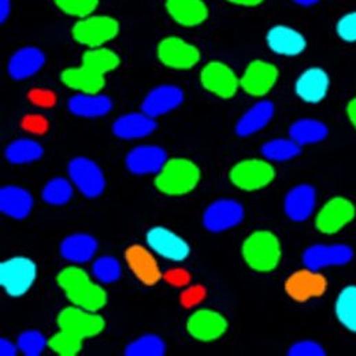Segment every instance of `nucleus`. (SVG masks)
Listing matches in <instances>:
<instances>
[{
  "mask_svg": "<svg viewBox=\"0 0 356 356\" xmlns=\"http://www.w3.org/2000/svg\"><path fill=\"white\" fill-rule=\"evenodd\" d=\"M73 196V186L65 178L51 179L43 189V199L48 204L62 206L66 204Z\"/></svg>",
  "mask_w": 356,
  "mask_h": 356,
  "instance_id": "nucleus-38",
  "label": "nucleus"
},
{
  "mask_svg": "<svg viewBox=\"0 0 356 356\" xmlns=\"http://www.w3.org/2000/svg\"><path fill=\"white\" fill-rule=\"evenodd\" d=\"M33 207L32 195L19 186H4L0 191V210L3 214L14 218H26Z\"/></svg>",
  "mask_w": 356,
  "mask_h": 356,
  "instance_id": "nucleus-24",
  "label": "nucleus"
},
{
  "mask_svg": "<svg viewBox=\"0 0 356 356\" xmlns=\"http://www.w3.org/2000/svg\"><path fill=\"white\" fill-rule=\"evenodd\" d=\"M0 355H17V347H15L11 341H8V340H6V339H1V340H0Z\"/></svg>",
  "mask_w": 356,
  "mask_h": 356,
  "instance_id": "nucleus-47",
  "label": "nucleus"
},
{
  "mask_svg": "<svg viewBox=\"0 0 356 356\" xmlns=\"http://www.w3.org/2000/svg\"><path fill=\"white\" fill-rule=\"evenodd\" d=\"M156 129V122L152 117L144 113H132L120 117L114 125L113 132L124 140L143 138L154 134Z\"/></svg>",
  "mask_w": 356,
  "mask_h": 356,
  "instance_id": "nucleus-27",
  "label": "nucleus"
},
{
  "mask_svg": "<svg viewBox=\"0 0 356 356\" xmlns=\"http://www.w3.org/2000/svg\"><path fill=\"white\" fill-rule=\"evenodd\" d=\"M296 4H300V6H303V7H310V6H314V4H316L319 0H293Z\"/></svg>",
  "mask_w": 356,
  "mask_h": 356,
  "instance_id": "nucleus-51",
  "label": "nucleus"
},
{
  "mask_svg": "<svg viewBox=\"0 0 356 356\" xmlns=\"http://www.w3.org/2000/svg\"><path fill=\"white\" fill-rule=\"evenodd\" d=\"M38 274V267L33 261L17 257L0 265V284L4 291L13 296H24L33 285Z\"/></svg>",
  "mask_w": 356,
  "mask_h": 356,
  "instance_id": "nucleus-5",
  "label": "nucleus"
},
{
  "mask_svg": "<svg viewBox=\"0 0 356 356\" xmlns=\"http://www.w3.org/2000/svg\"><path fill=\"white\" fill-rule=\"evenodd\" d=\"M60 11L70 17L86 18L93 14L100 0H54Z\"/></svg>",
  "mask_w": 356,
  "mask_h": 356,
  "instance_id": "nucleus-41",
  "label": "nucleus"
},
{
  "mask_svg": "<svg viewBox=\"0 0 356 356\" xmlns=\"http://www.w3.org/2000/svg\"><path fill=\"white\" fill-rule=\"evenodd\" d=\"M302 152L300 145L292 138L270 140L262 147V154L268 161L285 162L296 158Z\"/></svg>",
  "mask_w": 356,
  "mask_h": 356,
  "instance_id": "nucleus-36",
  "label": "nucleus"
},
{
  "mask_svg": "<svg viewBox=\"0 0 356 356\" xmlns=\"http://www.w3.org/2000/svg\"><path fill=\"white\" fill-rule=\"evenodd\" d=\"M266 42L273 52L284 56L300 55L307 47V42L300 32L285 25L271 28L267 32Z\"/></svg>",
  "mask_w": 356,
  "mask_h": 356,
  "instance_id": "nucleus-20",
  "label": "nucleus"
},
{
  "mask_svg": "<svg viewBox=\"0 0 356 356\" xmlns=\"http://www.w3.org/2000/svg\"><path fill=\"white\" fill-rule=\"evenodd\" d=\"M69 176L80 192L89 199L103 193L106 179L102 169L88 158H76L69 163Z\"/></svg>",
  "mask_w": 356,
  "mask_h": 356,
  "instance_id": "nucleus-8",
  "label": "nucleus"
},
{
  "mask_svg": "<svg viewBox=\"0 0 356 356\" xmlns=\"http://www.w3.org/2000/svg\"><path fill=\"white\" fill-rule=\"evenodd\" d=\"M288 354L291 356H323L325 351L318 343L306 340L292 346Z\"/></svg>",
  "mask_w": 356,
  "mask_h": 356,
  "instance_id": "nucleus-44",
  "label": "nucleus"
},
{
  "mask_svg": "<svg viewBox=\"0 0 356 356\" xmlns=\"http://www.w3.org/2000/svg\"><path fill=\"white\" fill-rule=\"evenodd\" d=\"M165 354L166 344L155 334H145L134 340L125 350V355L128 356H163Z\"/></svg>",
  "mask_w": 356,
  "mask_h": 356,
  "instance_id": "nucleus-37",
  "label": "nucleus"
},
{
  "mask_svg": "<svg viewBox=\"0 0 356 356\" xmlns=\"http://www.w3.org/2000/svg\"><path fill=\"white\" fill-rule=\"evenodd\" d=\"M127 261L134 275L145 285H155L162 274L154 257L141 245H132L127 250Z\"/></svg>",
  "mask_w": 356,
  "mask_h": 356,
  "instance_id": "nucleus-26",
  "label": "nucleus"
},
{
  "mask_svg": "<svg viewBox=\"0 0 356 356\" xmlns=\"http://www.w3.org/2000/svg\"><path fill=\"white\" fill-rule=\"evenodd\" d=\"M206 295V291L202 288V286H192L189 289H186L184 293H182V298H181V302L182 305H185L186 307H191L193 305H197L199 302L203 300Z\"/></svg>",
  "mask_w": 356,
  "mask_h": 356,
  "instance_id": "nucleus-45",
  "label": "nucleus"
},
{
  "mask_svg": "<svg viewBox=\"0 0 356 356\" xmlns=\"http://www.w3.org/2000/svg\"><path fill=\"white\" fill-rule=\"evenodd\" d=\"M186 329L189 334L199 341H214L225 334L227 321L220 312L199 310L189 316Z\"/></svg>",
  "mask_w": 356,
  "mask_h": 356,
  "instance_id": "nucleus-16",
  "label": "nucleus"
},
{
  "mask_svg": "<svg viewBox=\"0 0 356 356\" xmlns=\"http://www.w3.org/2000/svg\"><path fill=\"white\" fill-rule=\"evenodd\" d=\"M165 277L172 285H176V286H184L189 282V274L181 268H175V270L168 271L165 274Z\"/></svg>",
  "mask_w": 356,
  "mask_h": 356,
  "instance_id": "nucleus-46",
  "label": "nucleus"
},
{
  "mask_svg": "<svg viewBox=\"0 0 356 356\" xmlns=\"http://www.w3.org/2000/svg\"><path fill=\"white\" fill-rule=\"evenodd\" d=\"M200 179L199 168L188 159L176 158L166 162L155 178V186L166 195L181 196L192 192Z\"/></svg>",
  "mask_w": 356,
  "mask_h": 356,
  "instance_id": "nucleus-2",
  "label": "nucleus"
},
{
  "mask_svg": "<svg viewBox=\"0 0 356 356\" xmlns=\"http://www.w3.org/2000/svg\"><path fill=\"white\" fill-rule=\"evenodd\" d=\"M200 81L204 89L222 99L233 97L240 87L236 73L222 62H210L202 70Z\"/></svg>",
  "mask_w": 356,
  "mask_h": 356,
  "instance_id": "nucleus-12",
  "label": "nucleus"
},
{
  "mask_svg": "<svg viewBox=\"0 0 356 356\" xmlns=\"http://www.w3.org/2000/svg\"><path fill=\"white\" fill-rule=\"evenodd\" d=\"M184 102V92L176 86H161L152 89L144 99L141 110L144 114L156 118L165 115Z\"/></svg>",
  "mask_w": 356,
  "mask_h": 356,
  "instance_id": "nucleus-19",
  "label": "nucleus"
},
{
  "mask_svg": "<svg viewBox=\"0 0 356 356\" xmlns=\"http://www.w3.org/2000/svg\"><path fill=\"white\" fill-rule=\"evenodd\" d=\"M275 177L270 163L259 159H248L237 163L230 170V181L243 191H258L267 186Z\"/></svg>",
  "mask_w": 356,
  "mask_h": 356,
  "instance_id": "nucleus-7",
  "label": "nucleus"
},
{
  "mask_svg": "<svg viewBox=\"0 0 356 356\" xmlns=\"http://www.w3.org/2000/svg\"><path fill=\"white\" fill-rule=\"evenodd\" d=\"M337 35L348 43L356 42V11L348 13L337 22Z\"/></svg>",
  "mask_w": 356,
  "mask_h": 356,
  "instance_id": "nucleus-43",
  "label": "nucleus"
},
{
  "mask_svg": "<svg viewBox=\"0 0 356 356\" xmlns=\"http://www.w3.org/2000/svg\"><path fill=\"white\" fill-rule=\"evenodd\" d=\"M147 243L152 251L175 262L186 259L191 252L189 244L182 237L162 226L149 229L147 233Z\"/></svg>",
  "mask_w": 356,
  "mask_h": 356,
  "instance_id": "nucleus-11",
  "label": "nucleus"
},
{
  "mask_svg": "<svg viewBox=\"0 0 356 356\" xmlns=\"http://www.w3.org/2000/svg\"><path fill=\"white\" fill-rule=\"evenodd\" d=\"M43 154V147L31 138L15 140L6 148V158L14 165H24L39 161Z\"/></svg>",
  "mask_w": 356,
  "mask_h": 356,
  "instance_id": "nucleus-32",
  "label": "nucleus"
},
{
  "mask_svg": "<svg viewBox=\"0 0 356 356\" xmlns=\"http://www.w3.org/2000/svg\"><path fill=\"white\" fill-rule=\"evenodd\" d=\"M274 115V104L268 100H262L252 106L237 122L236 134L248 137L262 131Z\"/></svg>",
  "mask_w": 356,
  "mask_h": 356,
  "instance_id": "nucleus-31",
  "label": "nucleus"
},
{
  "mask_svg": "<svg viewBox=\"0 0 356 356\" xmlns=\"http://www.w3.org/2000/svg\"><path fill=\"white\" fill-rule=\"evenodd\" d=\"M81 65L104 76L120 66V56L114 51L104 47L89 48L88 51H86L83 55Z\"/></svg>",
  "mask_w": 356,
  "mask_h": 356,
  "instance_id": "nucleus-33",
  "label": "nucleus"
},
{
  "mask_svg": "<svg viewBox=\"0 0 356 356\" xmlns=\"http://www.w3.org/2000/svg\"><path fill=\"white\" fill-rule=\"evenodd\" d=\"M285 289L292 299L306 302L323 295L326 291V280L316 271L307 268L292 274L285 284Z\"/></svg>",
  "mask_w": 356,
  "mask_h": 356,
  "instance_id": "nucleus-18",
  "label": "nucleus"
},
{
  "mask_svg": "<svg viewBox=\"0 0 356 356\" xmlns=\"http://www.w3.org/2000/svg\"><path fill=\"white\" fill-rule=\"evenodd\" d=\"M226 1L236 6H243V7H257L262 4L265 0H226Z\"/></svg>",
  "mask_w": 356,
  "mask_h": 356,
  "instance_id": "nucleus-49",
  "label": "nucleus"
},
{
  "mask_svg": "<svg viewBox=\"0 0 356 356\" xmlns=\"http://www.w3.org/2000/svg\"><path fill=\"white\" fill-rule=\"evenodd\" d=\"M244 209L238 202L222 199L214 202L204 213L203 223L214 233L229 230L243 221Z\"/></svg>",
  "mask_w": 356,
  "mask_h": 356,
  "instance_id": "nucleus-14",
  "label": "nucleus"
},
{
  "mask_svg": "<svg viewBox=\"0 0 356 356\" xmlns=\"http://www.w3.org/2000/svg\"><path fill=\"white\" fill-rule=\"evenodd\" d=\"M58 284L67 299L77 307L88 312H99L107 303L106 291L90 281L88 274L80 267H66L58 274Z\"/></svg>",
  "mask_w": 356,
  "mask_h": 356,
  "instance_id": "nucleus-1",
  "label": "nucleus"
},
{
  "mask_svg": "<svg viewBox=\"0 0 356 356\" xmlns=\"http://www.w3.org/2000/svg\"><path fill=\"white\" fill-rule=\"evenodd\" d=\"M44 63L43 51L35 47H25L11 56L8 62V73L14 80H26L42 70Z\"/></svg>",
  "mask_w": 356,
  "mask_h": 356,
  "instance_id": "nucleus-22",
  "label": "nucleus"
},
{
  "mask_svg": "<svg viewBox=\"0 0 356 356\" xmlns=\"http://www.w3.org/2000/svg\"><path fill=\"white\" fill-rule=\"evenodd\" d=\"M247 265L257 271H271L281 259V245L275 234L267 230L252 233L243 244Z\"/></svg>",
  "mask_w": 356,
  "mask_h": 356,
  "instance_id": "nucleus-3",
  "label": "nucleus"
},
{
  "mask_svg": "<svg viewBox=\"0 0 356 356\" xmlns=\"http://www.w3.org/2000/svg\"><path fill=\"white\" fill-rule=\"evenodd\" d=\"M329 76L325 70L319 67L307 69L296 81L298 96L307 103H319L325 99L329 90Z\"/></svg>",
  "mask_w": 356,
  "mask_h": 356,
  "instance_id": "nucleus-23",
  "label": "nucleus"
},
{
  "mask_svg": "<svg viewBox=\"0 0 356 356\" xmlns=\"http://www.w3.org/2000/svg\"><path fill=\"white\" fill-rule=\"evenodd\" d=\"M58 325L60 330H66L86 340L100 334L106 326V322L99 314L76 306L59 312Z\"/></svg>",
  "mask_w": 356,
  "mask_h": 356,
  "instance_id": "nucleus-6",
  "label": "nucleus"
},
{
  "mask_svg": "<svg viewBox=\"0 0 356 356\" xmlns=\"http://www.w3.org/2000/svg\"><path fill=\"white\" fill-rule=\"evenodd\" d=\"M336 315L341 325L356 333V285L344 288L336 302Z\"/></svg>",
  "mask_w": 356,
  "mask_h": 356,
  "instance_id": "nucleus-35",
  "label": "nucleus"
},
{
  "mask_svg": "<svg viewBox=\"0 0 356 356\" xmlns=\"http://www.w3.org/2000/svg\"><path fill=\"white\" fill-rule=\"evenodd\" d=\"M347 114H348V118H350L351 124L354 125V128L356 129V97L348 103V106H347Z\"/></svg>",
  "mask_w": 356,
  "mask_h": 356,
  "instance_id": "nucleus-50",
  "label": "nucleus"
},
{
  "mask_svg": "<svg viewBox=\"0 0 356 356\" xmlns=\"http://www.w3.org/2000/svg\"><path fill=\"white\" fill-rule=\"evenodd\" d=\"M315 189L312 185H298L285 197V213L295 222L306 221L315 207Z\"/></svg>",
  "mask_w": 356,
  "mask_h": 356,
  "instance_id": "nucleus-25",
  "label": "nucleus"
},
{
  "mask_svg": "<svg viewBox=\"0 0 356 356\" xmlns=\"http://www.w3.org/2000/svg\"><path fill=\"white\" fill-rule=\"evenodd\" d=\"M159 60L176 70L192 69L200 60V51L179 38H166L158 45Z\"/></svg>",
  "mask_w": 356,
  "mask_h": 356,
  "instance_id": "nucleus-9",
  "label": "nucleus"
},
{
  "mask_svg": "<svg viewBox=\"0 0 356 356\" xmlns=\"http://www.w3.org/2000/svg\"><path fill=\"white\" fill-rule=\"evenodd\" d=\"M49 348L60 356H76L83 348V339L60 330L48 340Z\"/></svg>",
  "mask_w": 356,
  "mask_h": 356,
  "instance_id": "nucleus-39",
  "label": "nucleus"
},
{
  "mask_svg": "<svg viewBox=\"0 0 356 356\" xmlns=\"http://www.w3.org/2000/svg\"><path fill=\"white\" fill-rule=\"evenodd\" d=\"M48 341L44 336L38 330H28L24 332L18 337V348L19 351L26 356H39L44 351Z\"/></svg>",
  "mask_w": 356,
  "mask_h": 356,
  "instance_id": "nucleus-42",
  "label": "nucleus"
},
{
  "mask_svg": "<svg viewBox=\"0 0 356 356\" xmlns=\"http://www.w3.org/2000/svg\"><path fill=\"white\" fill-rule=\"evenodd\" d=\"M169 15L181 26L193 28L209 18V7L203 0H166Z\"/></svg>",
  "mask_w": 356,
  "mask_h": 356,
  "instance_id": "nucleus-21",
  "label": "nucleus"
},
{
  "mask_svg": "<svg viewBox=\"0 0 356 356\" xmlns=\"http://www.w3.org/2000/svg\"><path fill=\"white\" fill-rule=\"evenodd\" d=\"M355 218V206L346 197H333L318 213L315 225L321 233L334 234Z\"/></svg>",
  "mask_w": 356,
  "mask_h": 356,
  "instance_id": "nucleus-10",
  "label": "nucleus"
},
{
  "mask_svg": "<svg viewBox=\"0 0 356 356\" xmlns=\"http://www.w3.org/2000/svg\"><path fill=\"white\" fill-rule=\"evenodd\" d=\"M121 265L115 258L102 257L93 264V275L103 284L115 282L121 277Z\"/></svg>",
  "mask_w": 356,
  "mask_h": 356,
  "instance_id": "nucleus-40",
  "label": "nucleus"
},
{
  "mask_svg": "<svg viewBox=\"0 0 356 356\" xmlns=\"http://www.w3.org/2000/svg\"><path fill=\"white\" fill-rule=\"evenodd\" d=\"M354 257V251L348 245H312L303 254L305 266L314 271L332 266L347 265Z\"/></svg>",
  "mask_w": 356,
  "mask_h": 356,
  "instance_id": "nucleus-15",
  "label": "nucleus"
},
{
  "mask_svg": "<svg viewBox=\"0 0 356 356\" xmlns=\"http://www.w3.org/2000/svg\"><path fill=\"white\" fill-rule=\"evenodd\" d=\"M327 134L326 125L316 120H299L289 129L291 138L299 145L319 143L326 138Z\"/></svg>",
  "mask_w": 356,
  "mask_h": 356,
  "instance_id": "nucleus-34",
  "label": "nucleus"
},
{
  "mask_svg": "<svg viewBox=\"0 0 356 356\" xmlns=\"http://www.w3.org/2000/svg\"><path fill=\"white\" fill-rule=\"evenodd\" d=\"M60 80L69 88L76 89L80 93H99L104 88V76L81 65L80 67H70L62 72Z\"/></svg>",
  "mask_w": 356,
  "mask_h": 356,
  "instance_id": "nucleus-29",
  "label": "nucleus"
},
{
  "mask_svg": "<svg viewBox=\"0 0 356 356\" xmlns=\"http://www.w3.org/2000/svg\"><path fill=\"white\" fill-rule=\"evenodd\" d=\"M11 13V0H0V21L1 24L10 17Z\"/></svg>",
  "mask_w": 356,
  "mask_h": 356,
  "instance_id": "nucleus-48",
  "label": "nucleus"
},
{
  "mask_svg": "<svg viewBox=\"0 0 356 356\" xmlns=\"http://www.w3.org/2000/svg\"><path fill=\"white\" fill-rule=\"evenodd\" d=\"M120 33V24L108 15H89L79 19L73 26V38L77 43L89 48L103 47Z\"/></svg>",
  "mask_w": 356,
  "mask_h": 356,
  "instance_id": "nucleus-4",
  "label": "nucleus"
},
{
  "mask_svg": "<svg viewBox=\"0 0 356 356\" xmlns=\"http://www.w3.org/2000/svg\"><path fill=\"white\" fill-rule=\"evenodd\" d=\"M97 251V241L89 234H73L66 237L60 244V255L74 264H86Z\"/></svg>",
  "mask_w": 356,
  "mask_h": 356,
  "instance_id": "nucleus-30",
  "label": "nucleus"
},
{
  "mask_svg": "<svg viewBox=\"0 0 356 356\" xmlns=\"http://www.w3.org/2000/svg\"><path fill=\"white\" fill-rule=\"evenodd\" d=\"M168 162V154L163 148L155 145H140L127 156V168L137 176L158 175Z\"/></svg>",
  "mask_w": 356,
  "mask_h": 356,
  "instance_id": "nucleus-17",
  "label": "nucleus"
},
{
  "mask_svg": "<svg viewBox=\"0 0 356 356\" xmlns=\"http://www.w3.org/2000/svg\"><path fill=\"white\" fill-rule=\"evenodd\" d=\"M278 80V70L274 65L265 60H254L245 69L240 87L251 96H265Z\"/></svg>",
  "mask_w": 356,
  "mask_h": 356,
  "instance_id": "nucleus-13",
  "label": "nucleus"
},
{
  "mask_svg": "<svg viewBox=\"0 0 356 356\" xmlns=\"http://www.w3.org/2000/svg\"><path fill=\"white\" fill-rule=\"evenodd\" d=\"M113 108L111 99L100 93H79L69 100V110L77 117L96 118L108 114Z\"/></svg>",
  "mask_w": 356,
  "mask_h": 356,
  "instance_id": "nucleus-28",
  "label": "nucleus"
}]
</instances>
